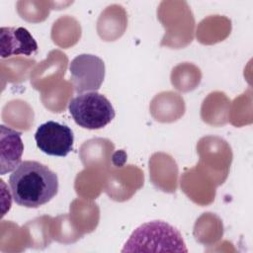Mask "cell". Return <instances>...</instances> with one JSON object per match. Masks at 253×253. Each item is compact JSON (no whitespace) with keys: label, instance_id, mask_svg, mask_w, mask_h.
Here are the masks:
<instances>
[{"label":"cell","instance_id":"cell-1","mask_svg":"<svg viewBox=\"0 0 253 253\" xmlns=\"http://www.w3.org/2000/svg\"><path fill=\"white\" fill-rule=\"evenodd\" d=\"M14 202L25 208H39L48 203L58 192V177L46 165L22 161L9 177Z\"/></svg>","mask_w":253,"mask_h":253},{"label":"cell","instance_id":"cell-2","mask_svg":"<svg viewBox=\"0 0 253 253\" xmlns=\"http://www.w3.org/2000/svg\"><path fill=\"white\" fill-rule=\"evenodd\" d=\"M187 252L182 234L162 220H152L138 226L125 243L122 252Z\"/></svg>","mask_w":253,"mask_h":253},{"label":"cell","instance_id":"cell-3","mask_svg":"<svg viewBox=\"0 0 253 253\" xmlns=\"http://www.w3.org/2000/svg\"><path fill=\"white\" fill-rule=\"evenodd\" d=\"M68 111L74 122L87 129H99L110 124L115 118V109L103 94L86 92L72 98Z\"/></svg>","mask_w":253,"mask_h":253},{"label":"cell","instance_id":"cell-4","mask_svg":"<svg viewBox=\"0 0 253 253\" xmlns=\"http://www.w3.org/2000/svg\"><path fill=\"white\" fill-rule=\"evenodd\" d=\"M69 71L77 94L97 92L105 78V63L97 55L82 53L72 59Z\"/></svg>","mask_w":253,"mask_h":253},{"label":"cell","instance_id":"cell-5","mask_svg":"<svg viewBox=\"0 0 253 253\" xmlns=\"http://www.w3.org/2000/svg\"><path fill=\"white\" fill-rule=\"evenodd\" d=\"M38 148L51 156H66L73 148L74 135L71 128L54 121L42 124L36 133Z\"/></svg>","mask_w":253,"mask_h":253},{"label":"cell","instance_id":"cell-6","mask_svg":"<svg viewBox=\"0 0 253 253\" xmlns=\"http://www.w3.org/2000/svg\"><path fill=\"white\" fill-rule=\"evenodd\" d=\"M38 43L30 32L23 27H2L0 30V55L2 58L13 55H33Z\"/></svg>","mask_w":253,"mask_h":253},{"label":"cell","instance_id":"cell-7","mask_svg":"<svg viewBox=\"0 0 253 253\" xmlns=\"http://www.w3.org/2000/svg\"><path fill=\"white\" fill-rule=\"evenodd\" d=\"M22 133L6 126H1L0 134V165L1 175L11 172L22 162L24 143L21 138Z\"/></svg>","mask_w":253,"mask_h":253}]
</instances>
